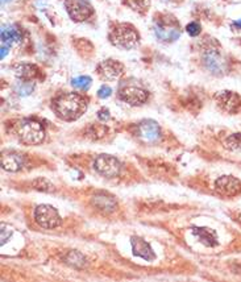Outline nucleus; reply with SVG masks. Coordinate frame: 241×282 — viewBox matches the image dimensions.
Instances as JSON below:
<instances>
[{"instance_id": "obj_13", "label": "nucleus", "mask_w": 241, "mask_h": 282, "mask_svg": "<svg viewBox=\"0 0 241 282\" xmlns=\"http://www.w3.org/2000/svg\"><path fill=\"white\" fill-rule=\"evenodd\" d=\"M204 65L205 67L212 72L214 74H219L224 70V61L220 56L219 50L215 49L214 46H211L205 50L204 53Z\"/></svg>"}, {"instance_id": "obj_29", "label": "nucleus", "mask_w": 241, "mask_h": 282, "mask_svg": "<svg viewBox=\"0 0 241 282\" xmlns=\"http://www.w3.org/2000/svg\"><path fill=\"white\" fill-rule=\"evenodd\" d=\"M9 1H12V0H1V3H3V4H5V3H9Z\"/></svg>"}, {"instance_id": "obj_25", "label": "nucleus", "mask_w": 241, "mask_h": 282, "mask_svg": "<svg viewBox=\"0 0 241 282\" xmlns=\"http://www.w3.org/2000/svg\"><path fill=\"white\" fill-rule=\"evenodd\" d=\"M111 94H112V90L110 86H102L98 91V96L100 99L108 98V96H111Z\"/></svg>"}, {"instance_id": "obj_11", "label": "nucleus", "mask_w": 241, "mask_h": 282, "mask_svg": "<svg viewBox=\"0 0 241 282\" xmlns=\"http://www.w3.org/2000/svg\"><path fill=\"white\" fill-rule=\"evenodd\" d=\"M124 72V66L115 59H106L98 66V74L103 79L107 81H115L121 76Z\"/></svg>"}, {"instance_id": "obj_19", "label": "nucleus", "mask_w": 241, "mask_h": 282, "mask_svg": "<svg viewBox=\"0 0 241 282\" xmlns=\"http://www.w3.org/2000/svg\"><path fill=\"white\" fill-rule=\"evenodd\" d=\"M91 83H93V79L87 75H79L73 78L72 79V86L76 90H82V91H86L91 87Z\"/></svg>"}, {"instance_id": "obj_30", "label": "nucleus", "mask_w": 241, "mask_h": 282, "mask_svg": "<svg viewBox=\"0 0 241 282\" xmlns=\"http://www.w3.org/2000/svg\"><path fill=\"white\" fill-rule=\"evenodd\" d=\"M166 1H167V0H166Z\"/></svg>"}, {"instance_id": "obj_21", "label": "nucleus", "mask_w": 241, "mask_h": 282, "mask_svg": "<svg viewBox=\"0 0 241 282\" xmlns=\"http://www.w3.org/2000/svg\"><path fill=\"white\" fill-rule=\"evenodd\" d=\"M124 3L137 12H144L149 5V0H124Z\"/></svg>"}, {"instance_id": "obj_22", "label": "nucleus", "mask_w": 241, "mask_h": 282, "mask_svg": "<svg viewBox=\"0 0 241 282\" xmlns=\"http://www.w3.org/2000/svg\"><path fill=\"white\" fill-rule=\"evenodd\" d=\"M35 89V83H31V82L24 81L21 83H19L18 87H16V91H18L19 95L21 96H25V95H29Z\"/></svg>"}, {"instance_id": "obj_3", "label": "nucleus", "mask_w": 241, "mask_h": 282, "mask_svg": "<svg viewBox=\"0 0 241 282\" xmlns=\"http://www.w3.org/2000/svg\"><path fill=\"white\" fill-rule=\"evenodd\" d=\"M18 136L21 143L28 145H36L44 140V128L38 121L35 120H22L18 126Z\"/></svg>"}, {"instance_id": "obj_8", "label": "nucleus", "mask_w": 241, "mask_h": 282, "mask_svg": "<svg viewBox=\"0 0 241 282\" xmlns=\"http://www.w3.org/2000/svg\"><path fill=\"white\" fill-rule=\"evenodd\" d=\"M119 98L130 106H140L147 102L148 93L139 86L123 85L119 89Z\"/></svg>"}, {"instance_id": "obj_26", "label": "nucleus", "mask_w": 241, "mask_h": 282, "mask_svg": "<svg viewBox=\"0 0 241 282\" xmlns=\"http://www.w3.org/2000/svg\"><path fill=\"white\" fill-rule=\"evenodd\" d=\"M98 117L100 120H108V119H110V111H108L107 108H102V110L98 112Z\"/></svg>"}, {"instance_id": "obj_23", "label": "nucleus", "mask_w": 241, "mask_h": 282, "mask_svg": "<svg viewBox=\"0 0 241 282\" xmlns=\"http://www.w3.org/2000/svg\"><path fill=\"white\" fill-rule=\"evenodd\" d=\"M33 186H35V188H37V190H41V191H53V185L49 184V181H46V179L44 178H40L37 179L36 182L33 184Z\"/></svg>"}, {"instance_id": "obj_5", "label": "nucleus", "mask_w": 241, "mask_h": 282, "mask_svg": "<svg viewBox=\"0 0 241 282\" xmlns=\"http://www.w3.org/2000/svg\"><path fill=\"white\" fill-rule=\"evenodd\" d=\"M35 218H36L37 223L40 224L42 228L46 229L57 228L61 224V216H59L58 211L49 205H40L37 207Z\"/></svg>"}, {"instance_id": "obj_15", "label": "nucleus", "mask_w": 241, "mask_h": 282, "mask_svg": "<svg viewBox=\"0 0 241 282\" xmlns=\"http://www.w3.org/2000/svg\"><path fill=\"white\" fill-rule=\"evenodd\" d=\"M1 166L7 171H18L25 166V158L21 154L8 153V154H4L1 158Z\"/></svg>"}, {"instance_id": "obj_16", "label": "nucleus", "mask_w": 241, "mask_h": 282, "mask_svg": "<svg viewBox=\"0 0 241 282\" xmlns=\"http://www.w3.org/2000/svg\"><path fill=\"white\" fill-rule=\"evenodd\" d=\"M21 41V32L15 25H3L1 27V44L7 46H14Z\"/></svg>"}, {"instance_id": "obj_9", "label": "nucleus", "mask_w": 241, "mask_h": 282, "mask_svg": "<svg viewBox=\"0 0 241 282\" xmlns=\"http://www.w3.org/2000/svg\"><path fill=\"white\" fill-rule=\"evenodd\" d=\"M215 188L224 197H235L241 191V182L232 175H222L215 181Z\"/></svg>"}, {"instance_id": "obj_20", "label": "nucleus", "mask_w": 241, "mask_h": 282, "mask_svg": "<svg viewBox=\"0 0 241 282\" xmlns=\"http://www.w3.org/2000/svg\"><path fill=\"white\" fill-rule=\"evenodd\" d=\"M224 147L229 150H239L241 149V133H233L228 136L224 141Z\"/></svg>"}, {"instance_id": "obj_1", "label": "nucleus", "mask_w": 241, "mask_h": 282, "mask_svg": "<svg viewBox=\"0 0 241 282\" xmlns=\"http://www.w3.org/2000/svg\"><path fill=\"white\" fill-rule=\"evenodd\" d=\"M87 102L80 94L69 93L59 96L54 102V111L57 116L65 121H74L85 113Z\"/></svg>"}, {"instance_id": "obj_28", "label": "nucleus", "mask_w": 241, "mask_h": 282, "mask_svg": "<svg viewBox=\"0 0 241 282\" xmlns=\"http://www.w3.org/2000/svg\"><path fill=\"white\" fill-rule=\"evenodd\" d=\"M232 25H233V28H236V29H240L241 31V19L240 20H237V21L233 22Z\"/></svg>"}, {"instance_id": "obj_18", "label": "nucleus", "mask_w": 241, "mask_h": 282, "mask_svg": "<svg viewBox=\"0 0 241 282\" xmlns=\"http://www.w3.org/2000/svg\"><path fill=\"white\" fill-rule=\"evenodd\" d=\"M14 73L19 79L31 81V79H33L36 76L37 67L35 65H31V63H20V65L15 66Z\"/></svg>"}, {"instance_id": "obj_6", "label": "nucleus", "mask_w": 241, "mask_h": 282, "mask_svg": "<svg viewBox=\"0 0 241 282\" xmlns=\"http://www.w3.org/2000/svg\"><path fill=\"white\" fill-rule=\"evenodd\" d=\"M67 14L74 21H85L94 14V8L89 0H66L65 1Z\"/></svg>"}, {"instance_id": "obj_12", "label": "nucleus", "mask_w": 241, "mask_h": 282, "mask_svg": "<svg viewBox=\"0 0 241 282\" xmlns=\"http://www.w3.org/2000/svg\"><path fill=\"white\" fill-rule=\"evenodd\" d=\"M139 134L145 143H154L161 137L160 126L153 120H144L139 127Z\"/></svg>"}, {"instance_id": "obj_17", "label": "nucleus", "mask_w": 241, "mask_h": 282, "mask_svg": "<svg viewBox=\"0 0 241 282\" xmlns=\"http://www.w3.org/2000/svg\"><path fill=\"white\" fill-rule=\"evenodd\" d=\"M192 233L207 246H215L218 244L216 233L212 229L205 228V227H195L192 228Z\"/></svg>"}, {"instance_id": "obj_27", "label": "nucleus", "mask_w": 241, "mask_h": 282, "mask_svg": "<svg viewBox=\"0 0 241 282\" xmlns=\"http://www.w3.org/2000/svg\"><path fill=\"white\" fill-rule=\"evenodd\" d=\"M8 48L9 46H7V45H3V46H1V59H4L5 56L8 54Z\"/></svg>"}, {"instance_id": "obj_7", "label": "nucleus", "mask_w": 241, "mask_h": 282, "mask_svg": "<svg viewBox=\"0 0 241 282\" xmlns=\"http://www.w3.org/2000/svg\"><path fill=\"white\" fill-rule=\"evenodd\" d=\"M95 170L98 171L99 174L107 178H113L120 174L121 165L117 158L110 154H100V156L95 160L94 164Z\"/></svg>"}, {"instance_id": "obj_4", "label": "nucleus", "mask_w": 241, "mask_h": 282, "mask_svg": "<svg viewBox=\"0 0 241 282\" xmlns=\"http://www.w3.org/2000/svg\"><path fill=\"white\" fill-rule=\"evenodd\" d=\"M154 33L162 42H173L178 38L181 31L174 19L161 18L154 22Z\"/></svg>"}, {"instance_id": "obj_14", "label": "nucleus", "mask_w": 241, "mask_h": 282, "mask_svg": "<svg viewBox=\"0 0 241 282\" xmlns=\"http://www.w3.org/2000/svg\"><path fill=\"white\" fill-rule=\"evenodd\" d=\"M130 244H132V251H133L134 256L141 257V259L147 261L154 260V253H153L152 248L145 240L133 236L130 239Z\"/></svg>"}, {"instance_id": "obj_10", "label": "nucleus", "mask_w": 241, "mask_h": 282, "mask_svg": "<svg viewBox=\"0 0 241 282\" xmlns=\"http://www.w3.org/2000/svg\"><path fill=\"white\" fill-rule=\"evenodd\" d=\"M216 102L219 107L228 113H235L241 107V96L232 91H220L216 95Z\"/></svg>"}, {"instance_id": "obj_2", "label": "nucleus", "mask_w": 241, "mask_h": 282, "mask_svg": "<svg viewBox=\"0 0 241 282\" xmlns=\"http://www.w3.org/2000/svg\"><path fill=\"white\" fill-rule=\"evenodd\" d=\"M110 40L116 48L130 50L133 49L139 44V33L130 24H117L112 28L110 33Z\"/></svg>"}, {"instance_id": "obj_24", "label": "nucleus", "mask_w": 241, "mask_h": 282, "mask_svg": "<svg viewBox=\"0 0 241 282\" xmlns=\"http://www.w3.org/2000/svg\"><path fill=\"white\" fill-rule=\"evenodd\" d=\"M186 32H187L188 35H190L191 37H197L198 35L202 32V27L199 25V22L192 21L188 24L187 27H186Z\"/></svg>"}]
</instances>
